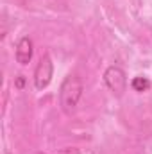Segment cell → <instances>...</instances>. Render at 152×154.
I'll return each mask as SVG.
<instances>
[{
    "label": "cell",
    "mask_w": 152,
    "mask_h": 154,
    "mask_svg": "<svg viewBox=\"0 0 152 154\" xmlns=\"http://www.w3.org/2000/svg\"><path fill=\"white\" fill-rule=\"evenodd\" d=\"M81 95H82V82L79 81V77L68 75L59 88V104L65 113L70 115L75 111Z\"/></svg>",
    "instance_id": "6da1fadb"
},
{
    "label": "cell",
    "mask_w": 152,
    "mask_h": 154,
    "mask_svg": "<svg viewBox=\"0 0 152 154\" xmlns=\"http://www.w3.org/2000/svg\"><path fill=\"white\" fill-rule=\"evenodd\" d=\"M104 82H106V86L109 88V91L113 95L122 97L125 88H127V75L120 66H109L104 72Z\"/></svg>",
    "instance_id": "7a4b0ae2"
},
{
    "label": "cell",
    "mask_w": 152,
    "mask_h": 154,
    "mask_svg": "<svg viewBox=\"0 0 152 154\" xmlns=\"http://www.w3.org/2000/svg\"><path fill=\"white\" fill-rule=\"evenodd\" d=\"M52 74H54L52 59H50L48 54H43L36 70H34V86H36V90H45L52 81Z\"/></svg>",
    "instance_id": "3957f363"
},
{
    "label": "cell",
    "mask_w": 152,
    "mask_h": 154,
    "mask_svg": "<svg viewBox=\"0 0 152 154\" xmlns=\"http://www.w3.org/2000/svg\"><path fill=\"white\" fill-rule=\"evenodd\" d=\"M14 56H16V61L20 65H27L32 59V39L27 36L18 39L16 48H14Z\"/></svg>",
    "instance_id": "277c9868"
},
{
    "label": "cell",
    "mask_w": 152,
    "mask_h": 154,
    "mask_svg": "<svg viewBox=\"0 0 152 154\" xmlns=\"http://www.w3.org/2000/svg\"><path fill=\"white\" fill-rule=\"evenodd\" d=\"M131 86H132V90H136V91H147L149 88H150V82H149V79H145V77H134L132 81H131Z\"/></svg>",
    "instance_id": "5b68a950"
},
{
    "label": "cell",
    "mask_w": 152,
    "mask_h": 154,
    "mask_svg": "<svg viewBox=\"0 0 152 154\" xmlns=\"http://www.w3.org/2000/svg\"><path fill=\"white\" fill-rule=\"evenodd\" d=\"M38 154H43V152H38Z\"/></svg>",
    "instance_id": "8992f818"
}]
</instances>
